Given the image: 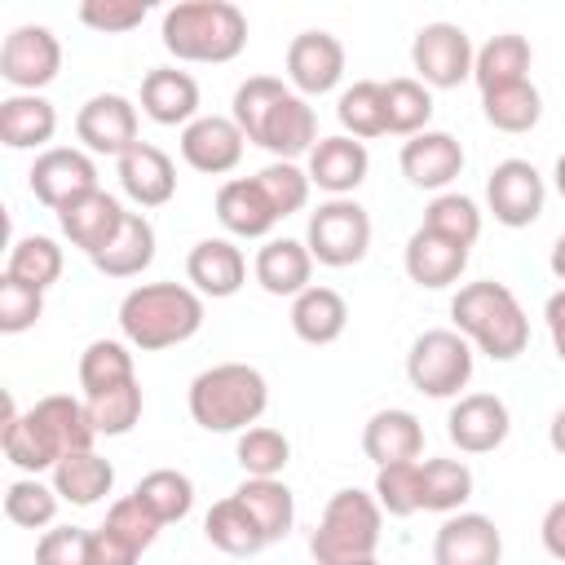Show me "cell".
<instances>
[{
	"mask_svg": "<svg viewBox=\"0 0 565 565\" xmlns=\"http://www.w3.org/2000/svg\"><path fill=\"white\" fill-rule=\"evenodd\" d=\"M530 62H534V49L525 35L516 31H503V35H490L481 49H477V62H472V84L481 93L490 88H508V84H521L530 79Z\"/></svg>",
	"mask_w": 565,
	"mask_h": 565,
	"instance_id": "32",
	"label": "cell"
},
{
	"mask_svg": "<svg viewBox=\"0 0 565 565\" xmlns=\"http://www.w3.org/2000/svg\"><path fill=\"white\" fill-rule=\"evenodd\" d=\"M216 221L230 238H269L282 216L274 212V203L256 177H230L216 190Z\"/></svg>",
	"mask_w": 565,
	"mask_h": 565,
	"instance_id": "25",
	"label": "cell"
},
{
	"mask_svg": "<svg viewBox=\"0 0 565 565\" xmlns=\"http://www.w3.org/2000/svg\"><path fill=\"white\" fill-rule=\"evenodd\" d=\"M419 225L433 230V234H441V238H450V243L472 247L481 238V207H477V199H468L459 190H446V194H433L428 199Z\"/></svg>",
	"mask_w": 565,
	"mask_h": 565,
	"instance_id": "42",
	"label": "cell"
},
{
	"mask_svg": "<svg viewBox=\"0 0 565 565\" xmlns=\"http://www.w3.org/2000/svg\"><path fill=\"white\" fill-rule=\"evenodd\" d=\"M31 424L44 433V441L57 450V463L75 450H93L97 441V428H93V415L84 406V397H71V393H49L40 397L31 411Z\"/></svg>",
	"mask_w": 565,
	"mask_h": 565,
	"instance_id": "27",
	"label": "cell"
},
{
	"mask_svg": "<svg viewBox=\"0 0 565 565\" xmlns=\"http://www.w3.org/2000/svg\"><path fill=\"white\" fill-rule=\"evenodd\" d=\"M35 565H88V530L84 525H49L35 539Z\"/></svg>",
	"mask_w": 565,
	"mask_h": 565,
	"instance_id": "52",
	"label": "cell"
},
{
	"mask_svg": "<svg viewBox=\"0 0 565 565\" xmlns=\"http://www.w3.org/2000/svg\"><path fill=\"white\" fill-rule=\"evenodd\" d=\"M230 119L243 128V137L252 146L269 150L274 159H287V163H296L300 154L309 159V150L318 146V115H313L309 97H300L278 75H247L234 88Z\"/></svg>",
	"mask_w": 565,
	"mask_h": 565,
	"instance_id": "1",
	"label": "cell"
},
{
	"mask_svg": "<svg viewBox=\"0 0 565 565\" xmlns=\"http://www.w3.org/2000/svg\"><path fill=\"white\" fill-rule=\"evenodd\" d=\"M115 177H119V190L146 212L172 203V194H177V163L168 150H159L150 141H137L128 154H119Z\"/></svg>",
	"mask_w": 565,
	"mask_h": 565,
	"instance_id": "21",
	"label": "cell"
},
{
	"mask_svg": "<svg viewBox=\"0 0 565 565\" xmlns=\"http://www.w3.org/2000/svg\"><path fill=\"white\" fill-rule=\"evenodd\" d=\"M132 494H137L163 525L185 521L190 508H194V481H190L185 472H177V468H154V472H146Z\"/></svg>",
	"mask_w": 565,
	"mask_h": 565,
	"instance_id": "43",
	"label": "cell"
},
{
	"mask_svg": "<svg viewBox=\"0 0 565 565\" xmlns=\"http://www.w3.org/2000/svg\"><path fill=\"white\" fill-rule=\"evenodd\" d=\"M477 49L459 22H424L411 40V71L428 88H459L472 79Z\"/></svg>",
	"mask_w": 565,
	"mask_h": 565,
	"instance_id": "9",
	"label": "cell"
},
{
	"mask_svg": "<svg viewBox=\"0 0 565 565\" xmlns=\"http://www.w3.org/2000/svg\"><path fill=\"white\" fill-rule=\"evenodd\" d=\"M234 459L247 477H282V468L291 463V441L269 424H252L247 433H238Z\"/></svg>",
	"mask_w": 565,
	"mask_h": 565,
	"instance_id": "44",
	"label": "cell"
},
{
	"mask_svg": "<svg viewBox=\"0 0 565 565\" xmlns=\"http://www.w3.org/2000/svg\"><path fill=\"white\" fill-rule=\"evenodd\" d=\"M177 146H181V159H185L194 172H203V177H225V172L238 168L247 137H243V128H238L230 115H199L194 124L181 128V141H177Z\"/></svg>",
	"mask_w": 565,
	"mask_h": 565,
	"instance_id": "18",
	"label": "cell"
},
{
	"mask_svg": "<svg viewBox=\"0 0 565 565\" xmlns=\"http://www.w3.org/2000/svg\"><path fill=\"white\" fill-rule=\"evenodd\" d=\"M185 282L207 300H230L247 282V256L234 238H199L185 256Z\"/></svg>",
	"mask_w": 565,
	"mask_h": 565,
	"instance_id": "20",
	"label": "cell"
},
{
	"mask_svg": "<svg viewBox=\"0 0 565 565\" xmlns=\"http://www.w3.org/2000/svg\"><path fill=\"white\" fill-rule=\"evenodd\" d=\"M503 534L486 512H450L433 534V565H499Z\"/></svg>",
	"mask_w": 565,
	"mask_h": 565,
	"instance_id": "15",
	"label": "cell"
},
{
	"mask_svg": "<svg viewBox=\"0 0 565 565\" xmlns=\"http://www.w3.org/2000/svg\"><path fill=\"white\" fill-rule=\"evenodd\" d=\"M552 181H556V194L565 199V154L556 159V168H552Z\"/></svg>",
	"mask_w": 565,
	"mask_h": 565,
	"instance_id": "58",
	"label": "cell"
},
{
	"mask_svg": "<svg viewBox=\"0 0 565 565\" xmlns=\"http://www.w3.org/2000/svg\"><path fill=\"white\" fill-rule=\"evenodd\" d=\"M508 433H512V411L499 393H463L446 415V437L463 455H490L508 441Z\"/></svg>",
	"mask_w": 565,
	"mask_h": 565,
	"instance_id": "14",
	"label": "cell"
},
{
	"mask_svg": "<svg viewBox=\"0 0 565 565\" xmlns=\"http://www.w3.org/2000/svg\"><path fill=\"white\" fill-rule=\"evenodd\" d=\"M203 327V296L190 282H141L119 300V335L137 353L185 344Z\"/></svg>",
	"mask_w": 565,
	"mask_h": 565,
	"instance_id": "3",
	"label": "cell"
},
{
	"mask_svg": "<svg viewBox=\"0 0 565 565\" xmlns=\"http://www.w3.org/2000/svg\"><path fill=\"white\" fill-rule=\"evenodd\" d=\"M137 561H141V547L128 543L106 521L97 530H88V565H137Z\"/></svg>",
	"mask_w": 565,
	"mask_h": 565,
	"instance_id": "53",
	"label": "cell"
},
{
	"mask_svg": "<svg viewBox=\"0 0 565 565\" xmlns=\"http://www.w3.org/2000/svg\"><path fill=\"white\" fill-rule=\"evenodd\" d=\"M234 494L247 503V512L256 516V525L265 530L269 543L291 534V525H296V494L287 490L282 477H247Z\"/></svg>",
	"mask_w": 565,
	"mask_h": 565,
	"instance_id": "37",
	"label": "cell"
},
{
	"mask_svg": "<svg viewBox=\"0 0 565 565\" xmlns=\"http://www.w3.org/2000/svg\"><path fill=\"white\" fill-rule=\"evenodd\" d=\"M62 265H66V256H62L57 238H49V234H22L9 247L4 274L18 278V282H26V287H35V291H49L62 278Z\"/></svg>",
	"mask_w": 565,
	"mask_h": 565,
	"instance_id": "40",
	"label": "cell"
},
{
	"mask_svg": "<svg viewBox=\"0 0 565 565\" xmlns=\"http://www.w3.org/2000/svg\"><path fill=\"white\" fill-rule=\"evenodd\" d=\"M547 446L556 450V455H565V406L552 415V424H547Z\"/></svg>",
	"mask_w": 565,
	"mask_h": 565,
	"instance_id": "56",
	"label": "cell"
},
{
	"mask_svg": "<svg viewBox=\"0 0 565 565\" xmlns=\"http://www.w3.org/2000/svg\"><path fill=\"white\" fill-rule=\"evenodd\" d=\"M305 247L327 269H349L371 252V212L358 199H327L309 212Z\"/></svg>",
	"mask_w": 565,
	"mask_h": 565,
	"instance_id": "8",
	"label": "cell"
},
{
	"mask_svg": "<svg viewBox=\"0 0 565 565\" xmlns=\"http://www.w3.org/2000/svg\"><path fill=\"white\" fill-rule=\"evenodd\" d=\"M384 106H388V132H393V137L428 132V119H433V88L419 84L415 75H397V79L384 84Z\"/></svg>",
	"mask_w": 565,
	"mask_h": 565,
	"instance_id": "41",
	"label": "cell"
},
{
	"mask_svg": "<svg viewBox=\"0 0 565 565\" xmlns=\"http://www.w3.org/2000/svg\"><path fill=\"white\" fill-rule=\"evenodd\" d=\"M53 490L75 508H93L115 490V463L97 450H75L53 468Z\"/></svg>",
	"mask_w": 565,
	"mask_h": 565,
	"instance_id": "34",
	"label": "cell"
},
{
	"mask_svg": "<svg viewBox=\"0 0 565 565\" xmlns=\"http://www.w3.org/2000/svg\"><path fill=\"white\" fill-rule=\"evenodd\" d=\"M402 265H406V278L424 291H441V287H455L468 269V247L463 243H450L433 230H415L406 238V252H402Z\"/></svg>",
	"mask_w": 565,
	"mask_h": 565,
	"instance_id": "26",
	"label": "cell"
},
{
	"mask_svg": "<svg viewBox=\"0 0 565 565\" xmlns=\"http://www.w3.org/2000/svg\"><path fill=\"white\" fill-rule=\"evenodd\" d=\"M137 380V362H132V344L128 340H88L79 353V397H97L106 388H119Z\"/></svg>",
	"mask_w": 565,
	"mask_h": 565,
	"instance_id": "36",
	"label": "cell"
},
{
	"mask_svg": "<svg viewBox=\"0 0 565 565\" xmlns=\"http://www.w3.org/2000/svg\"><path fill=\"white\" fill-rule=\"evenodd\" d=\"M481 115L499 132H512V137L530 132L543 119V93L534 88V79H521V84H508V88H490V93H481Z\"/></svg>",
	"mask_w": 565,
	"mask_h": 565,
	"instance_id": "38",
	"label": "cell"
},
{
	"mask_svg": "<svg viewBox=\"0 0 565 565\" xmlns=\"http://www.w3.org/2000/svg\"><path fill=\"white\" fill-rule=\"evenodd\" d=\"M344 79V44L331 31H300L287 44V84L300 97H322Z\"/></svg>",
	"mask_w": 565,
	"mask_h": 565,
	"instance_id": "17",
	"label": "cell"
},
{
	"mask_svg": "<svg viewBox=\"0 0 565 565\" xmlns=\"http://www.w3.org/2000/svg\"><path fill=\"white\" fill-rule=\"evenodd\" d=\"M547 269H552V274H556V278L565 282V234H561V238L552 243V256H547Z\"/></svg>",
	"mask_w": 565,
	"mask_h": 565,
	"instance_id": "57",
	"label": "cell"
},
{
	"mask_svg": "<svg viewBox=\"0 0 565 565\" xmlns=\"http://www.w3.org/2000/svg\"><path fill=\"white\" fill-rule=\"evenodd\" d=\"M384 525V508L375 503L371 490H335L309 534V556L318 565H353L362 556H375L380 547V530Z\"/></svg>",
	"mask_w": 565,
	"mask_h": 565,
	"instance_id": "6",
	"label": "cell"
},
{
	"mask_svg": "<svg viewBox=\"0 0 565 565\" xmlns=\"http://www.w3.org/2000/svg\"><path fill=\"white\" fill-rule=\"evenodd\" d=\"M362 455L375 468L388 463H411L424 455V424L406 406H384L362 424Z\"/></svg>",
	"mask_w": 565,
	"mask_h": 565,
	"instance_id": "24",
	"label": "cell"
},
{
	"mask_svg": "<svg viewBox=\"0 0 565 565\" xmlns=\"http://www.w3.org/2000/svg\"><path fill=\"white\" fill-rule=\"evenodd\" d=\"M57 503L62 494L53 490V481H40V477H18L4 490V516L22 530H49L57 516Z\"/></svg>",
	"mask_w": 565,
	"mask_h": 565,
	"instance_id": "46",
	"label": "cell"
},
{
	"mask_svg": "<svg viewBox=\"0 0 565 565\" xmlns=\"http://www.w3.org/2000/svg\"><path fill=\"white\" fill-rule=\"evenodd\" d=\"M472 486L477 481L463 459H419V512H463Z\"/></svg>",
	"mask_w": 565,
	"mask_h": 565,
	"instance_id": "35",
	"label": "cell"
},
{
	"mask_svg": "<svg viewBox=\"0 0 565 565\" xmlns=\"http://www.w3.org/2000/svg\"><path fill=\"white\" fill-rule=\"evenodd\" d=\"M124 216H128V207H124L115 194L93 190V194L66 203V207L57 212V230H62V238H66L71 247H79V252L93 260L97 252L110 247V238L119 234Z\"/></svg>",
	"mask_w": 565,
	"mask_h": 565,
	"instance_id": "22",
	"label": "cell"
},
{
	"mask_svg": "<svg viewBox=\"0 0 565 565\" xmlns=\"http://www.w3.org/2000/svg\"><path fill=\"white\" fill-rule=\"evenodd\" d=\"M57 132V110L44 93H9L0 102V141L9 150H49Z\"/></svg>",
	"mask_w": 565,
	"mask_h": 565,
	"instance_id": "29",
	"label": "cell"
},
{
	"mask_svg": "<svg viewBox=\"0 0 565 565\" xmlns=\"http://www.w3.org/2000/svg\"><path fill=\"white\" fill-rule=\"evenodd\" d=\"M305 172L318 190H327L331 199H353V190L366 181L371 172V154H366V141L358 137H318V146L309 150L305 159Z\"/></svg>",
	"mask_w": 565,
	"mask_h": 565,
	"instance_id": "19",
	"label": "cell"
},
{
	"mask_svg": "<svg viewBox=\"0 0 565 565\" xmlns=\"http://www.w3.org/2000/svg\"><path fill=\"white\" fill-rule=\"evenodd\" d=\"M397 168H402V177H406L415 190L446 194V190L455 185V177L463 172V146H459L450 132L428 128V132H415V137L402 141Z\"/></svg>",
	"mask_w": 565,
	"mask_h": 565,
	"instance_id": "16",
	"label": "cell"
},
{
	"mask_svg": "<svg viewBox=\"0 0 565 565\" xmlns=\"http://www.w3.org/2000/svg\"><path fill=\"white\" fill-rule=\"evenodd\" d=\"M185 406L203 433H247L269 406V380L247 362H216L190 380Z\"/></svg>",
	"mask_w": 565,
	"mask_h": 565,
	"instance_id": "5",
	"label": "cell"
},
{
	"mask_svg": "<svg viewBox=\"0 0 565 565\" xmlns=\"http://www.w3.org/2000/svg\"><path fill=\"white\" fill-rule=\"evenodd\" d=\"M256 181H260V190L269 194V203H274V212H278V216L300 212V207L309 203V190H313L309 172H305L300 163H287V159L265 163V168L256 172Z\"/></svg>",
	"mask_w": 565,
	"mask_h": 565,
	"instance_id": "48",
	"label": "cell"
},
{
	"mask_svg": "<svg viewBox=\"0 0 565 565\" xmlns=\"http://www.w3.org/2000/svg\"><path fill=\"white\" fill-rule=\"evenodd\" d=\"M543 322H547V335H552L556 358L565 362V287L547 296V305H543Z\"/></svg>",
	"mask_w": 565,
	"mask_h": 565,
	"instance_id": "55",
	"label": "cell"
},
{
	"mask_svg": "<svg viewBox=\"0 0 565 565\" xmlns=\"http://www.w3.org/2000/svg\"><path fill=\"white\" fill-rule=\"evenodd\" d=\"M375 503L384 516H415L419 512V459L375 468Z\"/></svg>",
	"mask_w": 565,
	"mask_h": 565,
	"instance_id": "47",
	"label": "cell"
},
{
	"mask_svg": "<svg viewBox=\"0 0 565 565\" xmlns=\"http://www.w3.org/2000/svg\"><path fill=\"white\" fill-rule=\"evenodd\" d=\"M335 119L344 128V137L371 141L388 132V106H384V84L380 79H358L340 93L335 102Z\"/></svg>",
	"mask_w": 565,
	"mask_h": 565,
	"instance_id": "39",
	"label": "cell"
},
{
	"mask_svg": "<svg viewBox=\"0 0 565 565\" xmlns=\"http://www.w3.org/2000/svg\"><path fill=\"white\" fill-rule=\"evenodd\" d=\"M159 40L177 62H234L247 49V18L230 0H181L163 9Z\"/></svg>",
	"mask_w": 565,
	"mask_h": 565,
	"instance_id": "4",
	"label": "cell"
},
{
	"mask_svg": "<svg viewBox=\"0 0 565 565\" xmlns=\"http://www.w3.org/2000/svg\"><path fill=\"white\" fill-rule=\"evenodd\" d=\"M539 539H543L547 556L565 565V499H556V503L543 512V521H539Z\"/></svg>",
	"mask_w": 565,
	"mask_h": 565,
	"instance_id": "54",
	"label": "cell"
},
{
	"mask_svg": "<svg viewBox=\"0 0 565 565\" xmlns=\"http://www.w3.org/2000/svg\"><path fill=\"white\" fill-rule=\"evenodd\" d=\"M349 327V305L335 287H305L291 300V331L305 344H335Z\"/></svg>",
	"mask_w": 565,
	"mask_h": 565,
	"instance_id": "30",
	"label": "cell"
},
{
	"mask_svg": "<svg viewBox=\"0 0 565 565\" xmlns=\"http://www.w3.org/2000/svg\"><path fill=\"white\" fill-rule=\"evenodd\" d=\"M150 0H84L79 4V22L97 35H128L146 22Z\"/></svg>",
	"mask_w": 565,
	"mask_h": 565,
	"instance_id": "49",
	"label": "cell"
},
{
	"mask_svg": "<svg viewBox=\"0 0 565 565\" xmlns=\"http://www.w3.org/2000/svg\"><path fill=\"white\" fill-rule=\"evenodd\" d=\"M26 185L35 194V203H44L49 212H62L66 203L102 190L97 185V163L84 146H49L44 154H35Z\"/></svg>",
	"mask_w": 565,
	"mask_h": 565,
	"instance_id": "12",
	"label": "cell"
},
{
	"mask_svg": "<svg viewBox=\"0 0 565 565\" xmlns=\"http://www.w3.org/2000/svg\"><path fill=\"white\" fill-rule=\"evenodd\" d=\"M106 525H110V530H119V534H124L128 543H137L141 552H146V547L159 539V530H163V521H159V516L137 499V494L115 499V503H110V512H106Z\"/></svg>",
	"mask_w": 565,
	"mask_h": 565,
	"instance_id": "51",
	"label": "cell"
},
{
	"mask_svg": "<svg viewBox=\"0 0 565 565\" xmlns=\"http://www.w3.org/2000/svg\"><path fill=\"white\" fill-rule=\"evenodd\" d=\"M150 260H154V225L146 212H128L110 247L93 256V269L106 278H137L150 269Z\"/></svg>",
	"mask_w": 565,
	"mask_h": 565,
	"instance_id": "33",
	"label": "cell"
},
{
	"mask_svg": "<svg viewBox=\"0 0 565 565\" xmlns=\"http://www.w3.org/2000/svg\"><path fill=\"white\" fill-rule=\"evenodd\" d=\"M75 137L88 154H128L141 137H137V106L124 93H93L79 110H75Z\"/></svg>",
	"mask_w": 565,
	"mask_h": 565,
	"instance_id": "13",
	"label": "cell"
},
{
	"mask_svg": "<svg viewBox=\"0 0 565 565\" xmlns=\"http://www.w3.org/2000/svg\"><path fill=\"white\" fill-rule=\"evenodd\" d=\"M84 406H88V415H93L97 437H124V433H132V428L141 424V406H146L141 380H128V384H119V388H106V393H97V397H84Z\"/></svg>",
	"mask_w": 565,
	"mask_h": 565,
	"instance_id": "45",
	"label": "cell"
},
{
	"mask_svg": "<svg viewBox=\"0 0 565 565\" xmlns=\"http://www.w3.org/2000/svg\"><path fill=\"white\" fill-rule=\"evenodd\" d=\"M547 203V181L530 159H499L486 177V207L499 225L525 230L543 216Z\"/></svg>",
	"mask_w": 565,
	"mask_h": 565,
	"instance_id": "11",
	"label": "cell"
},
{
	"mask_svg": "<svg viewBox=\"0 0 565 565\" xmlns=\"http://www.w3.org/2000/svg\"><path fill=\"white\" fill-rule=\"evenodd\" d=\"M199 79L177 66H154L141 79V115L159 128H185L199 119Z\"/></svg>",
	"mask_w": 565,
	"mask_h": 565,
	"instance_id": "23",
	"label": "cell"
},
{
	"mask_svg": "<svg viewBox=\"0 0 565 565\" xmlns=\"http://www.w3.org/2000/svg\"><path fill=\"white\" fill-rule=\"evenodd\" d=\"M450 322L477 353H486L494 362H512L530 344V313L521 309L516 291L494 278L463 282L450 296Z\"/></svg>",
	"mask_w": 565,
	"mask_h": 565,
	"instance_id": "2",
	"label": "cell"
},
{
	"mask_svg": "<svg viewBox=\"0 0 565 565\" xmlns=\"http://www.w3.org/2000/svg\"><path fill=\"white\" fill-rule=\"evenodd\" d=\"M62 71V40L40 26V22H26V26H13L0 44V79L13 88V93H40L57 79Z\"/></svg>",
	"mask_w": 565,
	"mask_h": 565,
	"instance_id": "10",
	"label": "cell"
},
{
	"mask_svg": "<svg viewBox=\"0 0 565 565\" xmlns=\"http://www.w3.org/2000/svg\"><path fill=\"white\" fill-rule=\"evenodd\" d=\"M40 313H44V291H35V287H26V282L4 274L0 278V331L4 335H22V331H31L40 322Z\"/></svg>",
	"mask_w": 565,
	"mask_h": 565,
	"instance_id": "50",
	"label": "cell"
},
{
	"mask_svg": "<svg viewBox=\"0 0 565 565\" xmlns=\"http://www.w3.org/2000/svg\"><path fill=\"white\" fill-rule=\"evenodd\" d=\"M353 565H380V561H375V556H362V561H353Z\"/></svg>",
	"mask_w": 565,
	"mask_h": 565,
	"instance_id": "59",
	"label": "cell"
},
{
	"mask_svg": "<svg viewBox=\"0 0 565 565\" xmlns=\"http://www.w3.org/2000/svg\"><path fill=\"white\" fill-rule=\"evenodd\" d=\"M203 539H207L216 552H225V556H256V552L269 547L265 530L256 525V516L247 512V503H243L238 494L216 499V503L207 508V516H203Z\"/></svg>",
	"mask_w": 565,
	"mask_h": 565,
	"instance_id": "31",
	"label": "cell"
},
{
	"mask_svg": "<svg viewBox=\"0 0 565 565\" xmlns=\"http://www.w3.org/2000/svg\"><path fill=\"white\" fill-rule=\"evenodd\" d=\"M477 349L455 331V327H433V331H419L411 340V353H406V380L415 393L424 397H463L468 380H472V358Z\"/></svg>",
	"mask_w": 565,
	"mask_h": 565,
	"instance_id": "7",
	"label": "cell"
},
{
	"mask_svg": "<svg viewBox=\"0 0 565 565\" xmlns=\"http://www.w3.org/2000/svg\"><path fill=\"white\" fill-rule=\"evenodd\" d=\"M313 256L305 247V238H265L256 247V260H252V278L260 282V291L269 296H287L296 300L305 287H313Z\"/></svg>",
	"mask_w": 565,
	"mask_h": 565,
	"instance_id": "28",
	"label": "cell"
}]
</instances>
